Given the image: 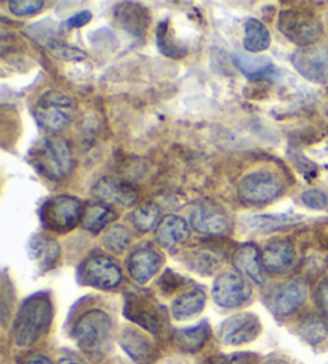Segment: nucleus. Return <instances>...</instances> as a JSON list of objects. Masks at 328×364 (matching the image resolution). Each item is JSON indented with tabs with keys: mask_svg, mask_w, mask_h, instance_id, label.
<instances>
[{
	"mask_svg": "<svg viewBox=\"0 0 328 364\" xmlns=\"http://www.w3.org/2000/svg\"><path fill=\"white\" fill-rule=\"evenodd\" d=\"M119 345L136 364H151L154 361V343L141 331L135 328H125L119 336Z\"/></svg>",
	"mask_w": 328,
	"mask_h": 364,
	"instance_id": "21",
	"label": "nucleus"
},
{
	"mask_svg": "<svg viewBox=\"0 0 328 364\" xmlns=\"http://www.w3.org/2000/svg\"><path fill=\"white\" fill-rule=\"evenodd\" d=\"M28 250L29 257L39 267L40 272H48V269L55 268L61 257L60 244L47 235H34L31 237Z\"/></svg>",
	"mask_w": 328,
	"mask_h": 364,
	"instance_id": "22",
	"label": "nucleus"
},
{
	"mask_svg": "<svg viewBox=\"0 0 328 364\" xmlns=\"http://www.w3.org/2000/svg\"><path fill=\"white\" fill-rule=\"evenodd\" d=\"M327 93H328V89H327Z\"/></svg>",
	"mask_w": 328,
	"mask_h": 364,
	"instance_id": "46",
	"label": "nucleus"
},
{
	"mask_svg": "<svg viewBox=\"0 0 328 364\" xmlns=\"http://www.w3.org/2000/svg\"><path fill=\"white\" fill-rule=\"evenodd\" d=\"M253 363H255V356L251 353H232V355L218 358L217 361H213L210 364H253Z\"/></svg>",
	"mask_w": 328,
	"mask_h": 364,
	"instance_id": "40",
	"label": "nucleus"
},
{
	"mask_svg": "<svg viewBox=\"0 0 328 364\" xmlns=\"http://www.w3.org/2000/svg\"><path fill=\"white\" fill-rule=\"evenodd\" d=\"M285 190L282 178L270 171H255L239 181L237 194L244 203L264 205L280 198Z\"/></svg>",
	"mask_w": 328,
	"mask_h": 364,
	"instance_id": "9",
	"label": "nucleus"
},
{
	"mask_svg": "<svg viewBox=\"0 0 328 364\" xmlns=\"http://www.w3.org/2000/svg\"><path fill=\"white\" fill-rule=\"evenodd\" d=\"M189 225L200 235L223 236L231 230V218L219 204L200 200L189 212Z\"/></svg>",
	"mask_w": 328,
	"mask_h": 364,
	"instance_id": "11",
	"label": "nucleus"
},
{
	"mask_svg": "<svg viewBox=\"0 0 328 364\" xmlns=\"http://www.w3.org/2000/svg\"><path fill=\"white\" fill-rule=\"evenodd\" d=\"M163 263L162 254L154 246H140L133 249L127 259V268L136 284H148V282L159 273Z\"/></svg>",
	"mask_w": 328,
	"mask_h": 364,
	"instance_id": "15",
	"label": "nucleus"
},
{
	"mask_svg": "<svg viewBox=\"0 0 328 364\" xmlns=\"http://www.w3.org/2000/svg\"><path fill=\"white\" fill-rule=\"evenodd\" d=\"M160 209L154 203H143L130 213V222L140 233H149L160 223Z\"/></svg>",
	"mask_w": 328,
	"mask_h": 364,
	"instance_id": "29",
	"label": "nucleus"
},
{
	"mask_svg": "<svg viewBox=\"0 0 328 364\" xmlns=\"http://www.w3.org/2000/svg\"><path fill=\"white\" fill-rule=\"evenodd\" d=\"M90 20H92V14L88 10H84V11H80V14L69 18V20L66 21V26L71 29L82 28V26H85V24L90 23Z\"/></svg>",
	"mask_w": 328,
	"mask_h": 364,
	"instance_id": "42",
	"label": "nucleus"
},
{
	"mask_svg": "<svg viewBox=\"0 0 328 364\" xmlns=\"http://www.w3.org/2000/svg\"><path fill=\"white\" fill-rule=\"evenodd\" d=\"M191 237V225L178 215L163 217L155 228V241L160 247L176 250Z\"/></svg>",
	"mask_w": 328,
	"mask_h": 364,
	"instance_id": "19",
	"label": "nucleus"
},
{
	"mask_svg": "<svg viewBox=\"0 0 328 364\" xmlns=\"http://www.w3.org/2000/svg\"><path fill=\"white\" fill-rule=\"evenodd\" d=\"M34 114L40 127L52 134L65 130L75 116L74 100L58 90L42 93L34 106Z\"/></svg>",
	"mask_w": 328,
	"mask_h": 364,
	"instance_id": "6",
	"label": "nucleus"
},
{
	"mask_svg": "<svg viewBox=\"0 0 328 364\" xmlns=\"http://www.w3.org/2000/svg\"><path fill=\"white\" fill-rule=\"evenodd\" d=\"M80 284L90 286L99 291H114L124 279L119 263L104 254H92L77 268Z\"/></svg>",
	"mask_w": 328,
	"mask_h": 364,
	"instance_id": "8",
	"label": "nucleus"
},
{
	"mask_svg": "<svg viewBox=\"0 0 328 364\" xmlns=\"http://www.w3.org/2000/svg\"><path fill=\"white\" fill-rule=\"evenodd\" d=\"M186 282L187 281L182 278V276L176 274L175 272H172V269H168V272L163 273V276L160 278L159 286L163 292L170 294V292L176 291V289H180L182 284H186Z\"/></svg>",
	"mask_w": 328,
	"mask_h": 364,
	"instance_id": "38",
	"label": "nucleus"
},
{
	"mask_svg": "<svg viewBox=\"0 0 328 364\" xmlns=\"http://www.w3.org/2000/svg\"><path fill=\"white\" fill-rule=\"evenodd\" d=\"M251 292L248 279L236 272L219 273L212 287L213 302L222 309H239L248 302Z\"/></svg>",
	"mask_w": 328,
	"mask_h": 364,
	"instance_id": "10",
	"label": "nucleus"
},
{
	"mask_svg": "<svg viewBox=\"0 0 328 364\" xmlns=\"http://www.w3.org/2000/svg\"><path fill=\"white\" fill-rule=\"evenodd\" d=\"M264 272L270 274H287L296 265V247L288 240H275L261 250Z\"/></svg>",
	"mask_w": 328,
	"mask_h": 364,
	"instance_id": "16",
	"label": "nucleus"
},
{
	"mask_svg": "<svg viewBox=\"0 0 328 364\" xmlns=\"http://www.w3.org/2000/svg\"><path fill=\"white\" fill-rule=\"evenodd\" d=\"M263 364H292L288 360H285V358H280V356H273V358H268L266 361H264Z\"/></svg>",
	"mask_w": 328,
	"mask_h": 364,
	"instance_id": "44",
	"label": "nucleus"
},
{
	"mask_svg": "<svg viewBox=\"0 0 328 364\" xmlns=\"http://www.w3.org/2000/svg\"><path fill=\"white\" fill-rule=\"evenodd\" d=\"M124 315L151 334H160L167 324V311L146 291H130L125 296Z\"/></svg>",
	"mask_w": 328,
	"mask_h": 364,
	"instance_id": "5",
	"label": "nucleus"
},
{
	"mask_svg": "<svg viewBox=\"0 0 328 364\" xmlns=\"http://www.w3.org/2000/svg\"><path fill=\"white\" fill-rule=\"evenodd\" d=\"M103 246L112 254H122L130 244V231L124 225H111L103 233Z\"/></svg>",
	"mask_w": 328,
	"mask_h": 364,
	"instance_id": "33",
	"label": "nucleus"
},
{
	"mask_svg": "<svg viewBox=\"0 0 328 364\" xmlns=\"http://www.w3.org/2000/svg\"><path fill=\"white\" fill-rule=\"evenodd\" d=\"M270 47V33L266 24L256 18H248L244 26V48L247 53L258 55Z\"/></svg>",
	"mask_w": 328,
	"mask_h": 364,
	"instance_id": "28",
	"label": "nucleus"
},
{
	"mask_svg": "<svg viewBox=\"0 0 328 364\" xmlns=\"http://www.w3.org/2000/svg\"><path fill=\"white\" fill-rule=\"evenodd\" d=\"M307 284L301 279H292L277 284L268 296V306L277 318H288L306 302Z\"/></svg>",
	"mask_w": 328,
	"mask_h": 364,
	"instance_id": "13",
	"label": "nucleus"
},
{
	"mask_svg": "<svg viewBox=\"0 0 328 364\" xmlns=\"http://www.w3.org/2000/svg\"><path fill=\"white\" fill-rule=\"evenodd\" d=\"M21 364H53L52 360H50L48 356L45 355H39V353H34L28 356L26 360H24Z\"/></svg>",
	"mask_w": 328,
	"mask_h": 364,
	"instance_id": "43",
	"label": "nucleus"
},
{
	"mask_svg": "<svg viewBox=\"0 0 328 364\" xmlns=\"http://www.w3.org/2000/svg\"><path fill=\"white\" fill-rule=\"evenodd\" d=\"M210 338V326L207 321H202L192 328L176 329L173 332L175 347L185 353H195L205 347V343Z\"/></svg>",
	"mask_w": 328,
	"mask_h": 364,
	"instance_id": "25",
	"label": "nucleus"
},
{
	"mask_svg": "<svg viewBox=\"0 0 328 364\" xmlns=\"http://www.w3.org/2000/svg\"><path fill=\"white\" fill-rule=\"evenodd\" d=\"M58 364H80V363L75 360H71V358H65V360H61Z\"/></svg>",
	"mask_w": 328,
	"mask_h": 364,
	"instance_id": "45",
	"label": "nucleus"
},
{
	"mask_svg": "<svg viewBox=\"0 0 328 364\" xmlns=\"http://www.w3.org/2000/svg\"><path fill=\"white\" fill-rule=\"evenodd\" d=\"M93 196L99 199V203L119 204L124 207H130L136 204L138 193L129 181L114 177L99 178L93 186Z\"/></svg>",
	"mask_w": 328,
	"mask_h": 364,
	"instance_id": "17",
	"label": "nucleus"
},
{
	"mask_svg": "<svg viewBox=\"0 0 328 364\" xmlns=\"http://www.w3.org/2000/svg\"><path fill=\"white\" fill-rule=\"evenodd\" d=\"M298 222V217H292L288 215V213H283V215H255L247 218L248 227L256 231H275L280 228L292 227V225Z\"/></svg>",
	"mask_w": 328,
	"mask_h": 364,
	"instance_id": "31",
	"label": "nucleus"
},
{
	"mask_svg": "<svg viewBox=\"0 0 328 364\" xmlns=\"http://www.w3.org/2000/svg\"><path fill=\"white\" fill-rule=\"evenodd\" d=\"M85 205L80 199L67 194L50 198L40 207L39 217L43 227L55 233H69L82 223Z\"/></svg>",
	"mask_w": 328,
	"mask_h": 364,
	"instance_id": "7",
	"label": "nucleus"
},
{
	"mask_svg": "<svg viewBox=\"0 0 328 364\" xmlns=\"http://www.w3.org/2000/svg\"><path fill=\"white\" fill-rule=\"evenodd\" d=\"M53 321V304L47 292H37L21 304L11 326L16 347L28 348L47 334Z\"/></svg>",
	"mask_w": 328,
	"mask_h": 364,
	"instance_id": "1",
	"label": "nucleus"
},
{
	"mask_svg": "<svg viewBox=\"0 0 328 364\" xmlns=\"http://www.w3.org/2000/svg\"><path fill=\"white\" fill-rule=\"evenodd\" d=\"M43 5L42 0H11L9 9L15 16H33L40 14Z\"/></svg>",
	"mask_w": 328,
	"mask_h": 364,
	"instance_id": "35",
	"label": "nucleus"
},
{
	"mask_svg": "<svg viewBox=\"0 0 328 364\" xmlns=\"http://www.w3.org/2000/svg\"><path fill=\"white\" fill-rule=\"evenodd\" d=\"M207 304V294L202 287H192L189 291L180 294L176 297L172 306H170V313L178 321H187L197 315H200L205 309Z\"/></svg>",
	"mask_w": 328,
	"mask_h": 364,
	"instance_id": "23",
	"label": "nucleus"
},
{
	"mask_svg": "<svg viewBox=\"0 0 328 364\" xmlns=\"http://www.w3.org/2000/svg\"><path fill=\"white\" fill-rule=\"evenodd\" d=\"M292 63L302 77L314 84H328V47L312 46L298 48L292 55Z\"/></svg>",
	"mask_w": 328,
	"mask_h": 364,
	"instance_id": "14",
	"label": "nucleus"
},
{
	"mask_svg": "<svg viewBox=\"0 0 328 364\" xmlns=\"http://www.w3.org/2000/svg\"><path fill=\"white\" fill-rule=\"evenodd\" d=\"M232 265L241 273L244 278L250 279L258 286L266 282L264 278V267L261 259V250L253 242H245L239 246L232 254Z\"/></svg>",
	"mask_w": 328,
	"mask_h": 364,
	"instance_id": "18",
	"label": "nucleus"
},
{
	"mask_svg": "<svg viewBox=\"0 0 328 364\" xmlns=\"http://www.w3.org/2000/svg\"><path fill=\"white\" fill-rule=\"evenodd\" d=\"M261 321L255 313L245 311L237 313L226 318L218 329V338L228 347H239V345L250 343L261 334Z\"/></svg>",
	"mask_w": 328,
	"mask_h": 364,
	"instance_id": "12",
	"label": "nucleus"
},
{
	"mask_svg": "<svg viewBox=\"0 0 328 364\" xmlns=\"http://www.w3.org/2000/svg\"><path fill=\"white\" fill-rule=\"evenodd\" d=\"M301 200L306 207L314 210H324L328 205L327 194L320 190H306L301 194Z\"/></svg>",
	"mask_w": 328,
	"mask_h": 364,
	"instance_id": "37",
	"label": "nucleus"
},
{
	"mask_svg": "<svg viewBox=\"0 0 328 364\" xmlns=\"http://www.w3.org/2000/svg\"><path fill=\"white\" fill-rule=\"evenodd\" d=\"M155 41L160 52L165 56H168V58L180 60L186 55V48L181 47L180 43L175 41V37L170 34L168 21L159 23V26L155 29Z\"/></svg>",
	"mask_w": 328,
	"mask_h": 364,
	"instance_id": "32",
	"label": "nucleus"
},
{
	"mask_svg": "<svg viewBox=\"0 0 328 364\" xmlns=\"http://www.w3.org/2000/svg\"><path fill=\"white\" fill-rule=\"evenodd\" d=\"M114 20L125 33L133 37H143L149 28V14L146 7L135 2L119 4L114 10Z\"/></svg>",
	"mask_w": 328,
	"mask_h": 364,
	"instance_id": "20",
	"label": "nucleus"
},
{
	"mask_svg": "<svg viewBox=\"0 0 328 364\" xmlns=\"http://www.w3.org/2000/svg\"><path fill=\"white\" fill-rule=\"evenodd\" d=\"M295 164L306 178H312L315 177V173H317V167L312 164V161L306 159L305 156H298V159H295Z\"/></svg>",
	"mask_w": 328,
	"mask_h": 364,
	"instance_id": "41",
	"label": "nucleus"
},
{
	"mask_svg": "<svg viewBox=\"0 0 328 364\" xmlns=\"http://www.w3.org/2000/svg\"><path fill=\"white\" fill-rule=\"evenodd\" d=\"M72 337L80 351L93 360H99L111 348L112 319L104 310H87L75 321Z\"/></svg>",
	"mask_w": 328,
	"mask_h": 364,
	"instance_id": "2",
	"label": "nucleus"
},
{
	"mask_svg": "<svg viewBox=\"0 0 328 364\" xmlns=\"http://www.w3.org/2000/svg\"><path fill=\"white\" fill-rule=\"evenodd\" d=\"M187 267L199 274H212L222 265V257L214 250H194L186 259Z\"/></svg>",
	"mask_w": 328,
	"mask_h": 364,
	"instance_id": "30",
	"label": "nucleus"
},
{
	"mask_svg": "<svg viewBox=\"0 0 328 364\" xmlns=\"http://www.w3.org/2000/svg\"><path fill=\"white\" fill-rule=\"evenodd\" d=\"M29 161L43 177L60 181L72 171V148L66 138L48 136L37 141L29 153Z\"/></svg>",
	"mask_w": 328,
	"mask_h": 364,
	"instance_id": "3",
	"label": "nucleus"
},
{
	"mask_svg": "<svg viewBox=\"0 0 328 364\" xmlns=\"http://www.w3.org/2000/svg\"><path fill=\"white\" fill-rule=\"evenodd\" d=\"M15 300V294H13V287H11V282L9 279L7 273H4L2 276V300H0V306H2V323L7 324L9 318H10V310L11 305H13Z\"/></svg>",
	"mask_w": 328,
	"mask_h": 364,
	"instance_id": "36",
	"label": "nucleus"
},
{
	"mask_svg": "<svg viewBox=\"0 0 328 364\" xmlns=\"http://www.w3.org/2000/svg\"><path fill=\"white\" fill-rule=\"evenodd\" d=\"M47 47L50 48V52L56 56V58H60L62 61H82L87 58V53L82 52L80 48L67 46V43L61 42L58 39H50L47 42Z\"/></svg>",
	"mask_w": 328,
	"mask_h": 364,
	"instance_id": "34",
	"label": "nucleus"
},
{
	"mask_svg": "<svg viewBox=\"0 0 328 364\" xmlns=\"http://www.w3.org/2000/svg\"><path fill=\"white\" fill-rule=\"evenodd\" d=\"M117 218V213L104 203H90L85 205L84 217H82V227L93 235H98L107 225Z\"/></svg>",
	"mask_w": 328,
	"mask_h": 364,
	"instance_id": "27",
	"label": "nucleus"
},
{
	"mask_svg": "<svg viewBox=\"0 0 328 364\" xmlns=\"http://www.w3.org/2000/svg\"><path fill=\"white\" fill-rule=\"evenodd\" d=\"M327 148H328V146H327Z\"/></svg>",
	"mask_w": 328,
	"mask_h": 364,
	"instance_id": "47",
	"label": "nucleus"
},
{
	"mask_svg": "<svg viewBox=\"0 0 328 364\" xmlns=\"http://www.w3.org/2000/svg\"><path fill=\"white\" fill-rule=\"evenodd\" d=\"M277 28L287 39L300 48H307L317 43L324 33L319 16L306 9H285L279 14Z\"/></svg>",
	"mask_w": 328,
	"mask_h": 364,
	"instance_id": "4",
	"label": "nucleus"
},
{
	"mask_svg": "<svg viewBox=\"0 0 328 364\" xmlns=\"http://www.w3.org/2000/svg\"><path fill=\"white\" fill-rule=\"evenodd\" d=\"M232 63L241 71L244 76H247L251 80L269 79L275 74V68L268 56L234 52L232 55Z\"/></svg>",
	"mask_w": 328,
	"mask_h": 364,
	"instance_id": "24",
	"label": "nucleus"
},
{
	"mask_svg": "<svg viewBox=\"0 0 328 364\" xmlns=\"http://www.w3.org/2000/svg\"><path fill=\"white\" fill-rule=\"evenodd\" d=\"M296 332H298L301 341L307 345H319L325 342L328 337V321L325 315L307 313L306 316L300 319L298 326H296Z\"/></svg>",
	"mask_w": 328,
	"mask_h": 364,
	"instance_id": "26",
	"label": "nucleus"
},
{
	"mask_svg": "<svg viewBox=\"0 0 328 364\" xmlns=\"http://www.w3.org/2000/svg\"><path fill=\"white\" fill-rule=\"evenodd\" d=\"M315 302L325 316H328V276L322 278L315 289Z\"/></svg>",
	"mask_w": 328,
	"mask_h": 364,
	"instance_id": "39",
	"label": "nucleus"
}]
</instances>
